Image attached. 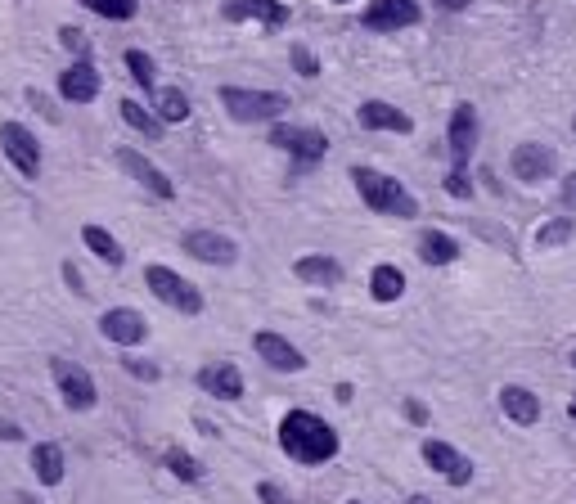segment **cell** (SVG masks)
<instances>
[{"mask_svg": "<svg viewBox=\"0 0 576 504\" xmlns=\"http://www.w3.org/2000/svg\"><path fill=\"white\" fill-rule=\"evenodd\" d=\"M279 446L297 464H329L338 455V432L311 410H293L279 423Z\"/></svg>", "mask_w": 576, "mask_h": 504, "instance_id": "1", "label": "cell"}, {"mask_svg": "<svg viewBox=\"0 0 576 504\" xmlns=\"http://www.w3.org/2000/svg\"><path fill=\"white\" fill-rule=\"evenodd\" d=\"M351 180H356V189H360V198H365L369 212L401 216V221L419 216V203L410 198V189H405L401 180L383 176V171H374V167H351Z\"/></svg>", "mask_w": 576, "mask_h": 504, "instance_id": "2", "label": "cell"}, {"mask_svg": "<svg viewBox=\"0 0 576 504\" xmlns=\"http://www.w3.org/2000/svg\"><path fill=\"white\" fill-rule=\"evenodd\" d=\"M221 104L234 122H275L288 113V95L279 90H243V86H225Z\"/></svg>", "mask_w": 576, "mask_h": 504, "instance_id": "3", "label": "cell"}, {"mask_svg": "<svg viewBox=\"0 0 576 504\" xmlns=\"http://www.w3.org/2000/svg\"><path fill=\"white\" fill-rule=\"evenodd\" d=\"M144 288H149L162 306H171V311H180V315L203 311V293H198L185 275H176L171 266H144Z\"/></svg>", "mask_w": 576, "mask_h": 504, "instance_id": "4", "label": "cell"}, {"mask_svg": "<svg viewBox=\"0 0 576 504\" xmlns=\"http://www.w3.org/2000/svg\"><path fill=\"white\" fill-rule=\"evenodd\" d=\"M0 153H5L9 167L23 180L41 176V140H36L23 122H0Z\"/></svg>", "mask_w": 576, "mask_h": 504, "instance_id": "5", "label": "cell"}, {"mask_svg": "<svg viewBox=\"0 0 576 504\" xmlns=\"http://www.w3.org/2000/svg\"><path fill=\"white\" fill-rule=\"evenodd\" d=\"M50 374H54V387H59V396H63V405H68V410H90V405L99 401L95 378H90V369H81L77 360L54 356L50 360Z\"/></svg>", "mask_w": 576, "mask_h": 504, "instance_id": "6", "label": "cell"}, {"mask_svg": "<svg viewBox=\"0 0 576 504\" xmlns=\"http://www.w3.org/2000/svg\"><path fill=\"white\" fill-rule=\"evenodd\" d=\"M270 144L284 149V153H293L297 162H315V158L329 153V140H324L320 131H311V126H284L279 122L275 131H270Z\"/></svg>", "mask_w": 576, "mask_h": 504, "instance_id": "7", "label": "cell"}, {"mask_svg": "<svg viewBox=\"0 0 576 504\" xmlns=\"http://www.w3.org/2000/svg\"><path fill=\"white\" fill-rule=\"evenodd\" d=\"M99 333L108 342H117V347H135V342L149 338V320L140 311H131V306H113V311L99 315Z\"/></svg>", "mask_w": 576, "mask_h": 504, "instance_id": "8", "label": "cell"}, {"mask_svg": "<svg viewBox=\"0 0 576 504\" xmlns=\"http://www.w3.org/2000/svg\"><path fill=\"white\" fill-rule=\"evenodd\" d=\"M180 248H185L189 257L207 261V266H234V261H239L234 239H225V234H216V230H189L185 239H180Z\"/></svg>", "mask_w": 576, "mask_h": 504, "instance_id": "9", "label": "cell"}, {"mask_svg": "<svg viewBox=\"0 0 576 504\" xmlns=\"http://www.w3.org/2000/svg\"><path fill=\"white\" fill-rule=\"evenodd\" d=\"M117 167L126 171L131 180H140L149 194H158V198H176V185L167 180V171L162 167H153L144 153H135V149H117Z\"/></svg>", "mask_w": 576, "mask_h": 504, "instance_id": "10", "label": "cell"}, {"mask_svg": "<svg viewBox=\"0 0 576 504\" xmlns=\"http://www.w3.org/2000/svg\"><path fill=\"white\" fill-rule=\"evenodd\" d=\"M414 23H419V0H374L365 9L369 32H396V27H414Z\"/></svg>", "mask_w": 576, "mask_h": 504, "instance_id": "11", "label": "cell"}, {"mask_svg": "<svg viewBox=\"0 0 576 504\" xmlns=\"http://www.w3.org/2000/svg\"><path fill=\"white\" fill-rule=\"evenodd\" d=\"M446 140H450V162H455V167H468V158H473V144H477V108L473 104H455Z\"/></svg>", "mask_w": 576, "mask_h": 504, "instance_id": "12", "label": "cell"}, {"mask_svg": "<svg viewBox=\"0 0 576 504\" xmlns=\"http://www.w3.org/2000/svg\"><path fill=\"white\" fill-rule=\"evenodd\" d=\"M554 149L549 144H536V140H522L518 149H513V158H509V167H513V176L518 180H527V185H536V180H545L549 171H554Z\"/></svg>", "mask_w": 576, "mask_h": 504, "instance_id": "13", "label": "cell"}, {"mask_svg": "<svg viewBox=\"0 0 576 504\" xmlns=\"http://www.w3.org/2000/svg\"><path fill=\"white\" fill-rule=\"evenodd\" d=\"M99 72H95V63L90 59H77L72 68H63L59 72V95L68 99V104H90V99L99 95Z\"/></svg>", "mask_w": 576, "mask_h": 504, "instance_id": "14", "label": "cell"}, {"mask_svg": "<svg viewBox=\"0 0 576 504\" xmlns=\"http://www.w3.org/2000/svg\"><path fill=\"white\" fill-rule=\"evenodd\" d=\"M252 347H257V356L266 360L270 369H279V374H297V369H306V356L288 338H279V333H257Z\"/></svg>", "mask_w": 576, "mask_h": 504, "instance_id": "15", "label": "cell"}, {"mask_svg": "<svg viewBox=\"0 0 576 504\" xmlns=\"http://www.w3.org/2000/svg\"><path fill=\"white\" fill-rule=\"evenodd\" d=\"M198 387L216 401H239L243 396V374L230 365V360H216V365H203L198 369Z\"/></svg>", "mask_w": 576, "mask_h": 504, "instance_id": "16", "label": "cell"}, {"mask_svg": "<svg viewBox=\"0 0 576 504\" xmlns=\"http://www.w3.org/2000/svg\"><path fill=\"white\" fill-rule=\"evenodd\" d=\"M423 459H428L450 486H464L468 477H473V464H468L455 446H446V441H423Z\"/></svg>", "mask_w": 576, "mask_h": 504, "instance_id": "17", "label": "cell"}, {"mask_svg": "<svg viewBox=\"0 0 576 504\" xmlns=\"http://www.w3.org/2000/svg\"><path fill=\"white\" fill-rule=\"evenodd\" d=\"M221 14L230 18V23H239V18H261V23H266L270 32L288 23V9L279 5V0H225Z\"/></svg>", "mask_w": 576, "mask_h": 504, "instance_id": "18", "label": "cell"}, {"mask_svg": "<svg viewBox=\"0 0 576 504\" xmlns=\"http://www.w3.org/2000/svg\"><path fill=\"white\" fill-rule=\"evenodd\" d=\"M356 117H360V126L365 131H410V117L401 113V108H392V104H383V99H365V104L356 108Z\"/></svg>", "mask_w": 576, "mask_h": 504, "instance_id": "19", "label": "cell"}, {"mask_svg": "<svg viewBox=\"0 0 576 504\" xmlns=\"http://www.w3.org/2000/svg\"><path fill=\"white\" fill-rule=\"evenodd\" d=\"M500 410L509 414L513 423L531 428V423H540V396L527 392V387H518V383H509V387H500Z\"/></svg>", "mask_w": 576, "mask_h": 504, "instance_id": "20", "label": "cell"}, {"mask_svg": "<svg viewBox=\"0 0 576 504\" xmlns=\"http://www.w3.org/2000/svg\"><path fill=\"white\" fill-rule=\"evenodd\" d=\"M293 275L302 279V284H315V288H333L342 279V266L333 257H320V252H311V257H297Z\"/></svg>", "mask_w": 576, "mask_h": 504, "instance_id": "21", "label": "cell"}, {"mask_svg": "<svg viewBox=\"0 0 576 504\" xmlns=\"http://www.w3.org/2000/svg\"><path fill=\"white\" fill-rule=\"evenodd\" d=\"M32 473L41 486H59L63 482V450L54 441H36L32 446Z\"/></svg>", "mask_w": 576, "mask_h": 504, "instance_id": "22", "label": "cell"}, {"mask_svg": "<svg viewBox=\"0 0 576 504\" xmlns=\"http://www.w3.org/2000/svg\"><path fill=\"white\" fill-rule=\"evenodd\" d=\"M455 257H459V243L450 239V234L428 230V234L419 239V261H423V266H450Z\"/></svg>", "mask_w": 576, "mask_h": 504, "instance_id": "23", "label": "cell"}, {"mask_svg": "<svg viewBox=\"0 0 576 504\" xmlns=\"http://www.w3.org/2000/svg\"><path fill=\"white\" fill-rule=\"evenodd\" d=\"M81 239H86V248L95 252L99 261H108V266H122V261H126L122 243H117L113 234L104 230V225H81Z\"/></svg>", "mask_w": 576, "mask_h": 504, "instance_id": "24", "label": "cell"}, {"mask_svg": "<svg viewBox=\"0 0 576 504\" xmlns=\"http://www.w3.org/2000/svg\"><path fill=\"white\" fill-rule=\"evenodd\" d=\"M153 113H158L162 126H167V122H185V117H189V95H185V90H176V86L153 90Z\"/></svg>", "mask_w": 576, "mask_h": 504, "instance_id": "25", "label": "cell"}, {"mask_svg": "<svg viewBox=\"0 0 576 504\" xmlns=\"http://www.w3.org/2000/svg\"><path fill=\"white\" fill-rule=\"evenodd\" d=\"M117 113H122V122L131 126V131H140L144 140H158V135H162L158 113H149V108L135 104V99H122V104H117Z\"/></svg>", "mask_w": 576, "mask_h": 504, "instance_id": "26", "label": "cell"}, {"mask_svg": "<svg viewBox=\"0 0 576 504\" xmlns=\"http://www.w3.org/2000/svg\"><path fill=\"white\" fill-rule=\"evenodd\" d=\"M369 293L378 297V302H396V297L405 293V275L396 266H374V275H369Z\"/></svg>", "mask_w": 576, "mask_h": 504, "instance_id": "27", "label": "cell"}, {"mask_svg": "<svg viewBox=\"0 0 576 504\" xmlns=\"http://www.w3.org/2000/svg\"><path fill=\"white\" fill-rule=\"evenodd\" d=\"M576 234V216H554V221H545L536 230V248H558V243H567Z\"/></svg>", "mask_w": 576, "mask_h": 504, "instance_id": "28", "label": "cell"}, {"mask_svg": "<svg viewBox=\"0 0 576 504\" xmlns=\"http://www.w3.org/2000/svg\"><path fill=\"white\" fill-rule=\"evenodd\" d=\"M162 464H167L180 482H198V477H203V464H198L194 455H185V450H167V455H162Z\"/></svg>", "mask_w": 576, "mask_h": 504, "instance_id": "29", "label": "cell"}, {"mask_svg": "<svg viewBox=\"0 0 576 504\" xmlns=\"http://www.w3.org/2000/svg\"><path fill=\"white\" fill-rule=\"evenodd\" d=\"M86 9H95L99 18H113V23H122V18H135V9H140V0H81Z\"/></svg>", "mask_w": 576, "mask_h": 504, "instance_id": "30", "label": "cell"}, {"mask_svg": "<svg viewBox=\"0 0 576 504\" xmlns=\"http://www.w3.org/2000/svg\"><path fill=\"white\" fill-rule=\"evenodd\" d=\"M126 68H131V77H135V86H144V90H153V59L144 50H126Z\"/></svg>", "mask_w": 576, "mask_h": 504, "instance_id": "31", "label": "cell"}, {"mask_svg": "<svg viewBox=\"0 0 576 504\" xmlns=\"http://www.w3.org/2000/svg\"><path fill=\"white\" fill-rule=\"evenodd\" d=\"M122 365H126V369H131V374H135V378H144V383H158V374H162V369H158V365H149V360H140V356H126V360H122Z\"/></svg>", "mask_w": 576, "mask_h": 504, "instance_id": "32", "label": "cell"}, {"mask_svg": "<svg viewBox=\"0 0 576 504\" xmlns=\"http://www.w3.org/2000/svg\"><path fill=\"white\" fill-rule=\"evenodd\" d=\"M446 194H450V198H468V194H473V185H468L464 167H455V171L446 176Z\"/></svg>", "mask_w": 576, "mask_h": 504, "instance_id": "33", "label": "cell"}, {"mask_svg": "<svg viewBox=\"0 0 576 504\" xmlns=\"http://www.w3.org/2000/svg\"><path fill=\"white\" fill-rule=\"evenodd\" d=\"M59 41L68 45V50H77L81 59H86V50H90V45H86V32H81V27H63V32H59Z\"/></svg>", "mask_w": 576, "mask_h": 504, "instance_id": "34", "label": "cell"}, {"mask_svg": "<svg viewBox=\"0 0 576 504\" xmlns=\"http://www.w3.org/2000/svg\"><path fill=\"white\" fill-rule=\"evenodd\" d=\"M293 63H297V72H302V77H315V72H320L315 54H311V50H302V45H293Z\"/></svg>", "mask_w": 576, "mask_h": 504, "instance_id": "35", "label": "cell"}, {"mask_svg": "<svg viewBox=\"0 0 576 504\" xmlns=\"http://www.w3.org/2000/svg\"><path fill=\"white\" fill-rule=\"evenodd\" d=\"M257 495H261L266 504H288V500H284V491H279L275 482H261V486H257Z\"/></svg>", "mask_w": 576, "mask_h": 504, "instance_id": "36", "label": "cell"}, {"mask_svg": "<svg viewBox=\"0 0 576 504\" xmlns=\"http://www.w3.org/2000/svg\"><path fill=\"white\" fill-rule=\"evenodd\" d=\"M0 441H23V428L9 419H0Z\"/></svg>", "mask_w": 576, "mask_h": 504, "instance_id": "37", "label": "cell"}, {"mask_svg": "<svg viewBox=\"0 0 576 504\" xmlns=\"http://www.w3.org/2000/svg\"><path fill=\"white\" fill-rule=\"evenodd\" d=\"M563 203H567V207H572V212H576V171H572V176L563 180Z\"/></svg>", "mask_w": 576, "mask_h": 504, "instance_id": "38", "label": "cell"}, {"mask_svg": "<svg viewBox=\"0 0 576 504\" xmlns=\"http://www.w3.org/2000/svg\"><path fill=\"white\" fill-rule=\"evenodd\" d=\"M63 275H68L72 293H77V297H86V288H81V275H77V266H63Z\"/></svg>", "mask_w": 576, "mask_h": 504, "instance_id": "39", "label": "cell"}, {"mask_svg": "<svg viewBox=\"0 0 576 504\" xmlns=\"http://www.w3.org/2000/svg\"><path fill=\"white\" fill-rule=\"evenodd\" d=\"M405 414H410V419H414V423H423V419H428V410H423V405H419V401H410V405H405Z\"/></svg>", "mask_w": 576, "mask_h": 504, "instance_id": "40", "label": "cell"}, {"mask_svg": "<svg viewBox=\"0 0 576 504\" xmlns=\"http://www.w3.org/2000/svg\"><path fill=\"white\" fill-rule=\"evenodd\" d=\"M441 5H446V9H464L468 0H441Z\"/></svg>", "mask_w": 576, "mask_h": 504, "instance_id": "41", "label": "cell"}, {"mask_svg": "<svg viewBox=\"0 0 576 504\" xmlns=\"http://www.w3.org/2000/svg\"><path fill=\"white\" fill-rule=\"evenodd\" d=\"M405 504H432V500H428V495H410V500H405Z\"/></svg>", "mask_w": 576, "mask_h": 504, "instance_id": "42", "label": "cell"}, {"mask_svg": "<svg viewBox=\"0 0 576 504\" xmlns=\"http://www.w3.org/2000/svg\"><path fill=\"white\" fill-rule=\"evenodd\" d=\"M18 504H36V495H18Z\"/></svg>", "mask_w": 576, "mask_h": 504, "instance_id": "43", "label": "cell"}, {"mask_svg": "<svg viewBox=\"0 0 576 504\" xmlns=\"http://www.w3.org/2000/svg\"><path fill=\"white\" fill-rule=\"evenodd\" d=\"M567 414H572V419H576V396H572V405H567Z\"/></svg>", "mask_w": 576, "mask_h": 504, "instance_id": "44", "label": "cell"}, {"mask_svg": "<svg viewBox=\"0 0 576 504\" xmlns=\"http://www.w3.org/2000/svg\"><path fill=\"white\" fill-rule=\"evenodd\" d=\"M333 5H347V0H333Z\"/></svg>", "mask_w": 576, "mask_h": 504, "instance_id": "45", "label": "cell"}, {"mask_svg": "<svg viewBox=\"0 0 576 504\" xmlns=\"http://www.w3.org/2000/svg\"><path fill=\"white\" fill-rule=\"evenodd\" d=\"M572 365H576V351H572Z\"/></svg>", "mask_w": 576, "mask_h": 504, "instance_id": "46", "label": "cell"}, {"mask_svg": "<svg viewBox=\"0 0 576 504\" xmlns=\"http://www.w3.org/2000/svg\"><path fill=\"white\" fill-rule=\"evenodd\" d=\"M351 504H360V500H351Z\"/></svg>", "mask_w": 576, "mask_h": 504, "instance_id": "47", "label": "cell"}, {"mask_svg": "<svg viewBox=\"0 0 576 504\" xmlns=\"http://www.w3.org/2000/svg\"><path fill=\"white\" fill-rule=\"evenodd\" d=\"M572 131H576V122H572Z\"/></svg>", "mask_w": 576, "mask_h": 504, "instance_id": "48", "label": "cell"}]
</instances>
